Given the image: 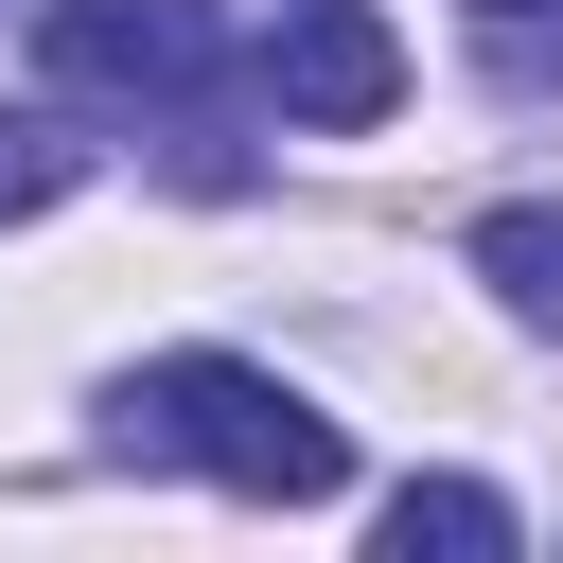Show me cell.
<instances>
[{"label": "cell", "instance_id": "obj_3", "mask_svg": "<svg viewBox=\"0 0 563 563\" xmlns=\"http://www.w3.org/2000/svg\"><path fill=\"white\" fill-rule=\"evenodd\" d=\"M264 106H282V123H334V141L387 123V106H405V35H387L369 0H299V18L264 35Z\"/></svg>", "mask_w": 563, "mask_h": 563}, {"label": "cell", "instance_id": "obj_6", "mask_svg": "<svg viewBox=\"0 0 563 563\" xmlns=\"http://www.w3.org/2000/svg\"><path fill=\"white\" fill-rule=\"evenodd\" d=\"M70 176H88V141H70L53 106H0V229H18V211H53Z\"/></svg>", "mask_w": 563, "mask_h": 563}, {"label": "cell", "instance_id": "obj_5", "mask_svg": "<svg viewBox=\"0 0 563 563\" xmlns=\"http://www.w3.org/2000/svg\"><path fill=\"white\" fill-rule=\"evenodd\" d=\"M475 282H493L510 317H563V211H493V229H475Z\"/></svg>", "mask_w": 563, "mask_h": 563}, {"label": "cell", "instance_id": "obj_2", "mask_svg": "<svg viewBox=\"0 0 563 563\" xmlns=\"http://www.w3.org/2000/svg\"><path fill=\"white\" fill-rule=\"evenodd\" d=\"M35 53H53V88H106V106H194L229 70L211 0H35Z\"/></svg>", "mask_w": 563, "mask_h": 563}, {"label": "cell", "instance_id": "obj_1", "mask_svg": "<svg viewBox=\"0 0 563 563\" xmlns=\"http://www.w3.org/2000/svg\"><path fill=\"white\" fill-rule=\"evenodd\" d=\"M123 457H176V475H229V493H264V510H317V493H352V440L282 387V369H246V352H158V369H123Z\"/></svg>", "mask_w": 563, "mask_h": 563}, {"label": "cell", "instance_id": "obj_7", "mask_svg": "<svg viewBox=\"0 0 563 563\" xmlns=\"http://www.w3.org/2000/svg\"><path fill=\"white\" fill-rule=\"evenodd\" d=\"M475 53L510 88H563V0H475Z\"/></svg>", "mask_w": 563, "mask_h": 563}, {"label": "cell", "instance_id": "obj_4", "mask_svg": "<svg viewBox=\"0 0 563 563\" xmlns=\"http://www.w3.org/2000/svg\"><path fill=\"white\" fill-rule=\"evenodd\" d=\"M422 545L493 563V545H510V493H475V475H405V493H387V563H422Z\"/></svg>", "mask_w": 563, "mask_h": 563}]
</instances>
